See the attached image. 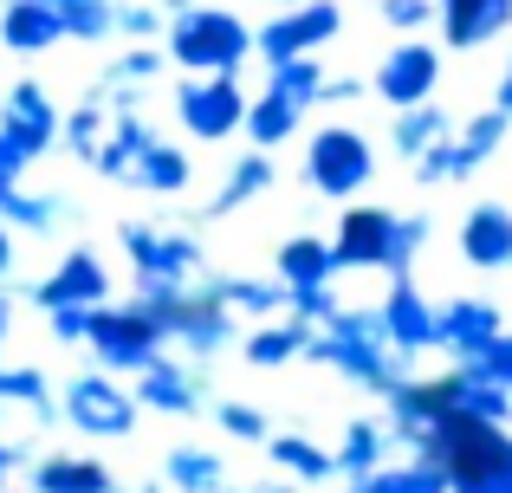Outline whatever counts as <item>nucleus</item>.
<instances>
[{
  "instance_id": "dca6fc26",
  "label": "nucleus",
  "mask_w": 512,
  "mask_h": 493,
  "mask_svg": "<svg viewBox=\"0 0 512 493\" xmlns=\"http://www.w3.org/2000/svg\"><path fill=\"white\" fill-rule=\"evenodd\" d=\"M163 65H169L163 39H124V52H111V65L98 72L91 98H104L111 111H143V91L163 78Z\"/></svg>"
},
{
  "instance_id": "2eb2a0df",
  "label": "nucleus",
  "mask_w": 512,
  "mask_h": 493,
  "mask_svg": "<svg viewBox=\"0 0 512 493\" xmlns=\"http://www.w3.org/2000/svg\"><path fill=\"white\" fill-rule=\"evenodd\" d=\"M26 299H33L39 312H72V305H78V312H91V305L111 299V266H104L91 247H65L59 266H52L46 279H33Z\"/></svg>"
},
{
  "instance_id": "6ab92c4d",
  "label": "nucleus",
  "mask_w": 512,
  "mask_h": 493,
  "mask_svg": "<svg viewBox=\"0 0 512 493\" xmlns=\"http://www.w3.org/2000/svg\"><path fill=\"white\" fill-rule=\"evenodd\" d=\"M461 260L474 273H512V208L506 202H474L461 215V234H454Z\"/></svg>"
},
{
  "instance_id": "13d9d810",
  "label": "nucleus",
  "mask_w": 512,
  "mask_h": 493,
  "mask_svg": "<svg viewBox=\"0 0 512 493\" xmlns=\"http://www.w3.org/2000/svg\"><path fill=\"white\" fill-rule=\"evenodd\" d=\"M273 7H299V0H273Z\"/></svg>"
},
{
  "instance_id": "473e14b6",
  "label": "nucleus",
  "mask_w": 512,
  "mask_h": 493,
  "mask_svg": "<svg viewBox=\"0 0 512 493\" xmlns=\"http://www.w3.org/2000/svg\"><path fill=\"white\" fill-rule=\"evenodd\" d=\"M448 130H454V117L441 111L435 98H428V104H409V111L389 117V150H396V163H415V156L435 150V143L448 137Z\"/></svg>"
},
{
  "instance_id": "79ce46f5",
  "label": "nucleus",
  "mask_w": 512,
  "mask_h": 493,
  "mask_svg": "<svg viewBox=\"0 0 512 493\" xmlns=\"http://www.w3.org/2000/svg\"><path fill=\"white\" fill-rule=\"evenodd\" d=\"M428 234H435V221H428V215H396V247H389V266H383V273L389 279H396V273H415Z\"/></svg>"
},
{
  "instance_id": "6e6d98bb",
  "label": "nucleus",
  "mask_w": 512,
  "mask_h": 493,
  "mask_svg": "<svg viewBox=\"0 0 512 493\" xmlns=\"http://www.w3.org/2000/svg\"><path fill=\"white\" fill-rule=\"evenodd\" d=\"M7 331H13V292L0 286V344H7Z\"/></svg>"
},
{
  "instance_id": "4be33fe9",
  "label": "nucleus",
  "mask_w": 512,
  "mask_h": 493,
  "mask_svg": "<svg viewBox=\"0 0 512 493\" xmlns=\"http://www.w3.org/2000/svg\"><path fill=\"white\" fill-rule=\"evenodd\" d=\"M156 137H163V130H156L143 111H111V130H104L91 169H98L104 182H130V176H137V163H143V150H150Z\"/></svg>"
},
{
  "instance_id": "f257e3e1",
  "label": "nucleus",
  "mask_w": 512,
  "mask_h": 493,
  "mask_svg": "<svg viewBox=\"0 0 512 493\" xmlns=\"http://www.w3.org/2000/svg\"><path fill=\"white\" fill-rule=\"evenodd\" d=\"M299 357L318 364V370H338L344 383H357V390H370V396H389L402 377H409V364H415V357H402L396 344L383 338L376 305H338V312L305 338Z\"/></svg>"
},
{
  "instance_id": "cd10ccee",
  "label": "nucleus",
  "mask_w": 512,
  "mask_h": 493,
  "mask_svg": "<svg viewBox=\"0 0 512 493\" xmlns=\"http://www.w3.org/2000/svg\"><path fill=\"white\" fill-rule=\"evenodd\" d=\"M389 455H396V435H389V422H370V416L344 422L338 448H331V461H338V481H363V474H376Z\"/></svg>"
},
{
  "instance_id": "58836bf2",
  "label": "nucleus",
  "mask_w": 512,
  "mask_h": 493,
  "mask_svg": "<svg viewBox=\"0 0 512 493\" xmlns=\"http://www.w3.org/2000/svg\"><path fill=\"white\" fill-rule=\"evenodd\" d=\"M104 130H111V104H104V98H91V91H85V98H78L72 111H65V124H59V143H65V150H72L85 169H91V156H98Z\"/></svg>"
},
{
  "instance_id": "4468645a",
  "label": "nucleus",
  "mask_w": 512,
  "mask_h": 493,
  "mask_svg": "<svg viewBox=\"0 0 512 493\" xmlns=\"http://www.w3.org/2000/svg\"><path fill=\"white\" fill-rule=\"evenodd\" d=\"M137 396L143 409H156V416H201V409L214 403L208 396V364H195V357H175V351H163L156 364H143L137 370Z\"/></svg>"
},
{
  "instance_id": "ddd939ff",
  "label": "nucleus",
  "mask_w": 512,
  "mask_h": 493,
  "mask_svg": "<svg viewBox=\"0 0 512 493\" xmlns=\"http://www.w3.org/2000/svg\"><path fill=\"white\" fill-rule=\"evenodd\" d=\"M389 247H396V208L344 202L338 228H331V260H338V273H383Z\"/></svg>"
},
{
  "instance_id": "423d86ee",
  "label": "nucleus",
  "mask_w": 512,
  "mask_h": 493,
  "mask_svg": "<svg viewBox=\"0 0 512 493\" xmlns=\"http://www.w3.org/2000/svg\"><path fill=\"white\" fill-rule=\"evenodd\" d=\"M85 351H91V364L111 370V377H137L143 364H156V357L169 351V338L137 305L104 299V305H91V318H85Z\"/></svg>"
},
{
  "instance_id": "a19ab883",
  "label": "nucleus",
  "mask_w": 512,
  "mask_h": 493,
  "mask_svg": "<svg viewBox=\"0 0 512 493\" xmlns=\"http://www.w3.org/2000/svg\"><path fill=\"white\" fill-rule=\"evenodd\" d=\"M454 137L467 143V156H474V163H493V156H500V143L512 137V117L500 111V104H487V111H474L461 130H454Z\"/></svg>"
},
{
  "instance_id": "20e7f679",
  "label": "nucleus",
  "mask_w": 512,
  "mask_h": 493,
  "mask_svg": "<svg viewBox=\"0 0 512 493\" xmlns=\"http://www.w3.org/2000/svg\"><path fill=\"white\" fill-rule=\"evenodd\" d=\"M163 52L182 72H240L253 59V26L234 7H208V0H188L182 13H169L163 26Z\"/></svg>"
},
{
  "instance_id": "f704fd0d",
  "label": "nucleus",
  "mask_w": 512,
  "mask_h": 493,
  "mask_svg": "<svg viewBox=\"0 0 512 493\" xmlns=\"http://www.w3.org/2000/svg\"><path fill=\"white\" fill-rule=\"evenodd\" d=\"M214 286H221V299L234 305V318H279L286 312V286H279L273 273H214Z\"/></svg>"
},
{
  "instance_id": "2f4dec72",
  "label": "nucleus",
  "mask_w": 512,
  "mask_h": 493,
  "mask_svg": "<svg viewBox=\"0 0 512 493\" xmlns=\"http://www.w3.org/2000/svg\"><path fill=\"white\" fill-rule=\"evenodd\" d=\"M163 487L169 493H221L227 487V461L201 442H175L163 455Z\"/></svg>"
},
{
  "instance_id": "49530a36",
  "label": "nucleus",
  "mask_w": 512,
  "mask_h": 493,
  "mask_svg": "<svg viewBox=\"0 0 512 493\" xmlns=\"http://www.w3.org/2000/svg\"><path fill=\"white\" fill-rule=\"evenodd\" d=\"M338 305H344V299H338V286H331V279H325V286H299V292H286V312H292V318H305V325H325Z\"/></svg>"
},
{
  "instance_id": "c756f323",
  "label": "nucleus",
  "mask_w": 512,
  "mask_h": 493,
  "mask_svg": "<svg viewBox=\"0 0 512 493\" xmlns=\"http://www.w3.org/2000/svg\"><path fill=\"white\" fill-rule=\"evenodd\" d=\"M260 448L273 455V468L286 474V481H299V487L338 481V461H331V448H318L312 435H299V429H286V435H266Z\"/></svg>"
},
{
  "instance_id": "412c9836",
  "label": "nucleus",
  "mask_w": 512,
  "mask_h": 493,
  "mask_svg": "<svg viewBox=\"0 0 512 493\" xmlns=\"http://www.w3.org/2000/svg\"><path fill=\"white\" fill-rule=\"evenodd\" d=\"M273 182H279V169H273V156H266V150L234 156V163H227V176H221V189H214L208 202L195 208V228H208V221H227V215H240V208H253L260 195H273Z\"/></svg>"
},
{
  "instance_id": "4d7b16f0",
  "label": "nucleus",
  "mask_w": 512,
  "mask_h": 493,
  "mask_svg": "<svg viewBox=\"0 0 512 493\" xmlns=\"http://www.w3.org/2000/svg\"><path fill=\"white\" fill-rule=\"evenodd\" d=\"M221 493H260V487H221Z\"/></svg>"
},
{
  "instance_id": "603ef678",
  "label": "nucleus",
  "mask_w": 512,
  "mask_h": 493,
  "mask_svg": "<svg viewBox=\"0 0 512 493\" xmlns=\"http://www.w3.org/2000/svg\"><path fill=\"white\" fill-rule=\"evenodd\" d=\"M13 241H20V234H13V228H7V215H0V286L13 279V260H20V247H13Z\"/></svg>"
},
{
  "instance_id": "9d476101",
  "label": "nucleus",
  "mask_w": 512,
  "mask_h": 493,
  "mask_svg": "<svg viewBox=\"0 0 512 493\" xmlns=\"http://www.w3.org/2000/svg\"><path fill=\"white\" fill-rule=\"evenodd\" d=\"M344 33V7L338 0H299V7H279L266 26H253V52L266 65L279 59H305V52H325Z\"/></svg>"
},
{
  "instance_id": "1a4fd4ad",
  "label": "nucleus",
  "mask_w": 512,
  "mask_h": 493,
  "mask_svg": "<svg viewBox=\"0 0 512 493\" xmlns=\"http://www.w3.org/2000/svg\"><path fill=\"white\" fill-rule=\"evenodd\" d=\"M137 416H143V403L111 370H78L59 390V422H72L85 442H124V435L137 429Z\"/></svg>"
},
{
  "instance_id": "c03bdc74",
  "label": "nucleus",
  "mask_w": 512,
  "mask_h": 493,
  "mask_svg": "<svg viewBox=\"0 0 512 493\" xmlns=\"http://www.w3.org/2000/svg\"><path fill=\"white\" fill-rule=\"evenodd\" d=\"M214 409V422H221V435H234V442H266V416H260V403H208Z\"/></svg>"
},
{
  "instance_id": "6e6552de",
  "label": "nucleus",
  "mask_w": 512,
  "mask_h": 493,
  "mask_svg": "<svg viewBox=\"0 0 512 493\" xmlns=\"http://www.w3.org/2000/svg\"><path fill=\"white\" fill-rule=\"evenodd\" d=\"M117 247H124L137 286H195L208 273V253L188 228H156V221H117Z\"/></svg>"
},
{
  "instance_id": "5fc2aeb1",
  "label": "nucleus",
  "mask_w": 512,
  "mask_h": 493,
  "mask_svg": "<svg viewBox=\"0 0 512 493\" xmlns=\"http://www.w3.org/2000/svg\"><path fill=\"white\" fill-rule=\"evenodd\" d=\"M493 104L512 117V52H506V65H500V85H493Z\"/></svg>"
},
{
  "instance_id": "de8ad7c7",
  "label": "nucleus",
  "mask_w": 512,
  "mask_h": 493,
  "mask_svg": "<svg viewBox=\"0 0 512 493\" xmlns=\"http://www.w3.org/2000/svg\"><path fill=\"white\" fill-rule=\"evenodd\" d=\"M376 13H383L389 33H422V26H435V0H376Z\"/></svg>"
},
{
  "instance_id": "72a5a7b5",
  "label": "nucleus",
  "mask_w": 512,
  "mask_h": 493,
  "mask_svg": "<svg viewBox=\"0 0 512 493\" xmlns=\"http://www.w3.org/2000/svg\"><path fill=\"white\" fill-rule=\"evenodd\" d=\"M344 493H448V474L428 455H402V461H383L376 474H363V481H350Z\"/></svg>"
},
{
  "instance_id": "7c9ffc66",
  "label": "nucleus",
  "mask_w": 512,
  "mask_h": 493,
  "mask_svg": "<svg viewBox=\"0 0 512 493\" xmlns=\"http://www.w3.org/2000/svg\"><path fill=\"white\" fill-rule=\"evenodd\" d=\"M0 403L26 409L39 429H59V390H52V377L33 370V364H0Z\"/></svg>"
},
{
  "instance_id": "e2e57ef3",
  "label": "nucleus",
  "mask_w": 512,
  "mask_h": 493,
  "mask_svg": "<svg viewBox=\"0 0 512 493\" xmlns=\"http://www.w3.org/2000/svg\"><path fill=\"white\" fill-rule=\"evenodd\" d=\"M20 493H33V487H20Z\"/></svg>"
},
{
  "instance_id": "864d4df0",
  "label": "nucleus",
  "mask_w": 512,
  "mask_h": 493,
  "mask_svg": "<svg viewBox=\"0 0 512 493\" xmlns=\"http://www.w3.org/2000/svg\"><path fill=\"white\" fill-rule=\"evenodd\" d=\"M20 461H33V455H26V448H20V442H7V435H0V481H7V474H13V468H20Z\"/></svg>"
},
{
  "instance_id": "4c0bfd02",
  "label": "nucleus",
  "mask_w": 512,
  "mask_h": 493,
  "mask_svg": "<svg viewBox=\"0 0 512 493\" xmlns=\"http://www.w3.org/2000/svg\"><path fill=\"white\" fill-rule=\"evenodd\" d=\"M409 169H415V182H422V189H454V182H474L487 163H474V156H467V143L448 130V137H441L435 150H422Z\"/></svg>"
},
{
  "instance_id": "5701e85b",
  "label": "nucleus",
  "mask_w": 512,
  "mask_h": 493,
  "mask_svg": "<svg viewBox=\"0 0 512 493\" xmlns=\"http://www.w3.org/2000/svg\"><path fill=\"white\" fill-rule=\"evenodd\" d=\"M0 46L20 52V59H39V52L65 46V20L46 0H7V7H0Z\"/></svg>"
},
{
  "instance_id": "3c124183",
  "label": "nucleus",
  "mask_w": 512,
  "mask_h": 493,
  "mask_svg": "<svg viewBox=\"0 0 512 493\" xmlns=\"http://www.w3.org/2000/svg\"><path fill=\"white\" fill-rule=\"evenodd\" d=\"M26 169H33V163H26V156L13 150L7 137H0V195H7V189H20V176H26Z\"/></svg>"
},
{
  "instance_id": "a878e982",
  "label": "nucleus",
  "mask_w": 512,
  "mask_h": 493,
  "mask_svg": "<svg viewBox=\"0 0 512 493\" xmlns=\"http://www.w3.org/2000/svg\"><path fill=\"white\" fill-rule=\"evenodd\" d=\"M33 493H117V474L98 455H33Z\"/></svg>"
},
{
  "instance_id": "e433bc0d",
  "label": "nucleus",
  "mask_w": 512,
  "mask_h": 493,
  "mask_svg": "<svg viewBox=\"0 0 512 493\" xmlns=\"http://www.w3.org/2000/svg\"><path fill=\"white\" fill-rule=\"evenodd\" d=\"M0 215H7V228L13 234H59L65 221H72V202L65 195H26V189H7L0 195Z\"/></svg>"
},
{
  "instance_id": "09e8293b",
  "label": "nucleus",
  "mask_w": 512,
  "mask_h": 493,
  "mask_svg": "<svg viewBox=\"0 0 512 493\" xmlns=\"http://www.w3.org/2000/svg\"><path fill=\"white\" fill-rule=\"evenodd\" d=\"M363 91H370V85H363L357 72H344V78H331V72H325V85H318V104H357Z\"/></svg>"
},
{
  "instance_id": "bf43d9fd",
  "label": "nucleus",
  "mask_w": 512,
  "mask_h": 493,
  "mask_svg": "<svg viewBox=\"0 0 512 493\" xmlns=\"http://www.w3.org/2000/svg\"><path fill=\"white\" fill-rule=\"evenodd\" d=\"M143 493H169V487H143Z\"/></svg>"
},
{
  "instance_id": "f3484780",
  "label": "nucleus",
  "mask_w": 512,
  "mask_h": 493,
  "mask_svg": "<svg viewBox=\"0 0 512 493\" xmlns=\"http://www.w3.org/2000/svg\"><path fill=\"white\" fill-rule=\"evenodd\" d=\"M376 318H383V338L396 344L402 357L435 351V305L422 299L415 273H396V279H389V292H383V305H376Z\"/></svg>"
},
{
  "instance_id": "8fccbe9b",
  "label": "nucleus",
  "mask_w": 512,
  "mask_h": 493,
  "mask_svg": "<svg viewBox=\"0 0 512 493\" xmlns=\"http://www.w3.org/2000/svg\"><path fill=\"white\" fill-rule=\"evenodd\" d=\"M85 318L91 312H78V305H72V312H46V325H52V338H59V344H85Z\"/></svg>"
},
{
  "instance_id": "9b49d317",
  "label": "nucleus",
  "mask_w": 512,
  "mask_h": 493,
  "mask_svg": "<svg viewBox=\"0 0 512 493\" xmlns=\"http://www.w3.org/2000/svg\"><path fill=\"white\" fill-rule=\"evenodd\" d=\"M370 91L389 104V111H409V104H428L441 91V46H428V39L402 33L396 46L376 59L370 72Z\"/></svg>"
},
{
  "instance_id": "052dcab7",
  "label": "nucleus",
  "mask_w": 512,
  "mask_h": 493,
  "mask_svg": "<svg viewBox=\"0 0 512 493\" xmlns=\"http://www.w3.org/2000/svg\"><path fill=\"white\" fill-rule=\"evenodd\" d=\"M0 416H7V403H0Z\"/></svg>"
},
{
  "instance_id": "a18cd8bd",
  "label": "nucleus",
  "mask_w": 512,
  "mask_h": 493,
  "mask_svg": "<svg viewBox=\"0 0 512 493\" xmlns=\"http://www.w3.org/2000/svg\"><path fill=\"white\" fill-rule=\"evenodd\" d=\"M467 370L487 383H500V390H512V331H500L493 344H480L474 357H467Z\"/></svg>"
},
{
  "instance_id": "f8f14e48",
  "label": "nucleus",
  "mask_w": 512,
  "mask_h": 493,
  "mask_svg": "<svg viewBox=\"0 0 512 493\" xmlns=\"http://www.w3.org/2000/svg\"><path fill=\"white\" fill-rule=\"evenodd\" d=\"M59 124H65V111L39 78L7 85V98H0V137H7L26 163H39L46 150H59Z\"/></svg>"
},
{
  "instance_id": "f03ea898",
  "label": "nucleus",
  "mask_w": 512,
  "mask_h": 493,
  "mask_svg": "<svg viewBox=\"0 0 512 493\" xmlns=\"http://www.w3.org/2000/svg\"><path fill=\"white\" fill-rule=\"evenodd\" d=\"M137 305L143 318H150L156 331L175 344V351H188L195 364H214L221 351H234V338H240V318H234V305L221 299V286H214L208 273L195 279V286H137Z\"/></svg>"
},
{
  "instance_id": "ea45409f",
  "label": "nucleus",
  "mask_w": 512,
  "mask_h": 493,
  "mask_svg": "<svg viewBox=\"0 0 512 493\" xmlns=\"http://www.w3.org/2000/svg\"><path fill=\"white\" fill-rule=\"evenodd\" d=\"M266 85L286 91L292 104H305V111H312V104H318V85H325V65H318V52H305V59H279V65H266Z\"/></svg>"
},
{
  "instance_id": "b1692460",
  "label": "nucleus",
  "mask_w": 512,
  "mask_h": 493,
  "mask_svg": "<svg viewBox=\"0 0 512 493\" xmlns=\"http://www.w3.org/2000/svg\"><path fill=\"white\" fill-rule=\"evenodd\" d=\"M240 130H247V150H266V156H273L279 143H299L305 104H292L286 91L266 85V91H253V98H247V124H240Z\"/></svg>"
},
{
  "instance_id": "7ed1b4c3",
  "label": "nucleus",
  "mask_w": 512,
  "mask_h": 493,
  "mask_svg": "<svg viewBox=\"0 0 512 493\" xmlns=\"http://www.w3.org/2000/svg\"><path fill=\"white\" fill-rule=\"evenodd\" d=\"M409 455L435 461L448 474V493H512V429H493V422L448 409Z\"/></svg>"
},
{
  "instance_id": "a211bd4d",
  "label": "nucleus",
  "mask_w": 512,
  "mask_h": 493,
  "mask_svg": "<svg viewBox=\"0 0 512 493\" xmlns=\"http://www.w3.org/2000/svg\"><path fill=\"white\" fill-rule=\"evenodd\" d=\"M506 331V312L493 299H448L435 305V351H448L454 364H467V357L480 351V344H493Z\"/></svg>"
},
{
  "instance_id": "bb28decb",
  "label": "nucleus",
  "mask_w": 512,
  "mask_h": 493,
  "mask_svg": "<svg viewBox=\"0 0 512 493\" xmlns=\"http://www.w3.org/2000/svg\"><path fill=\"white\" fill-rule=\"evenodd\" d=\"M273 279H279L286 292H299V286H325V279H338L331 241H325V234H286V241L273 247Z\"/></svg>"
},
{
  "instance_id": "680f3d73",
  "label": "nucleus",
  "mask_w": 512,
  "mask_h": 493,
  "mask_svg": "<svg viewBox=\"0 0 512 493\" xmlns=\"http://www.w3.org/2000/svg\"><path fill=\"white\" fill-rule=\"evenodd\" d=\"M0 493H7V481H0Z\"/></svg>"
},
{
  "instance_id": "c85d7f7f",
  "label": "nucleus",
  "mask_w": 512,
  "mask_h": 493,
  "mask_svg": "<svg viewBox=\"0 0 512 493\" xmlns=\"http://www.w3.org/2000/svg\"><path fill=\"white\" fill-rule=\"evenodd\" d=\"M318 325H305V318L279 312V318H260V325L247 331V344H240V357H247L253 370H286L292 357L305 351V338H312Z\"/></svg>"
},
{
  "instance_id": "0eeeda50",
  "label": "nucleus",
  "mask_w": 512,
  "mask_h": 493,
  "mask_svg": "<svg viewBox=\"0 0 512 493\" xmlns=\"http://www.w3.org/2000/svg\"><path fill=\"white\" fill-rule=\"evenodd\" d=\"M169 111L195 143H227L247 124V85L240 72H182V85L169 91Z\"/></svg>"
},
{
  "instance_id": "393cba45",
  "label": "nucleus",
  "mask_w": 512,
  "mask_h": 493,
  "mask_svg": "<svg viewBox=\"0 0 512 493\" xmlns=\"http://www.w3.org/2000/svg\"><path fill=\"white\" fill-rule=\"evenodd\" d=\"M435 383H441V396H448L454 416H474V422H493V429H512V390L474 377L467 364H454L448 377H435Z\"/></svg>"
},
{
  "instance_id": "37998d69",
  "label": "nucleus",
  "mask_w": 512,
  "mask_h": 493,
  "mask_svg": "<svg viewBox=\"0 0 512 493\" xmlns=\"http://www.w3.org/2000/svg\"><path fill=\"white\" fill-rule=\"evenodd\" d=\"M163 0H117V39H163Z\"/></svg>"
},
{
  "instance_id": "c9c22d12",
  "label": "nucleus",
  "mask_w": 512,
  "mask_h": 493,
  "mask_svg": "<svg viewBox=\"0 0 512 493\" xmlns=\"http://www.w3.org/2000/svg\"><path fill=\"white\" fill-rule=\"evenodd\" d=\"M188 176H195L188 150H182V143H169V137H156L150 150H143V163H137V176H130V189H143V195H182Z\"/></svg>"
},
{
  "instance_id": "aec40b11",
  "label": "nucleus",
  "mask_w": 512,
  "mask_h": 493,
  "mask_svg": "<svg viewBox=\"0 0 512 493\" xmlns=\"http://www.w3.org/2000/svg\"><path fill=\"white\" fill-rule=\"evenodd\" d=\"M512 26V0H435V33L448 52H480Z\"/></svg>"
},
{
  "instance_id": "39448f33",
  "label": "nucleus",
  "mask_w": 512,
  "mask_h": 493,
  "mask_svg": "<svg viewBox=\"0 0 512 493\" xmlns=\"http://www.w3.org/2000/svg\"><path fill=\"white\" fill-rule=\"evenodd\" d=\"M305 189L325 195V202H350L376 182V143L357 124H318L305 137Z\"/></svg>"
}]
</instances>
